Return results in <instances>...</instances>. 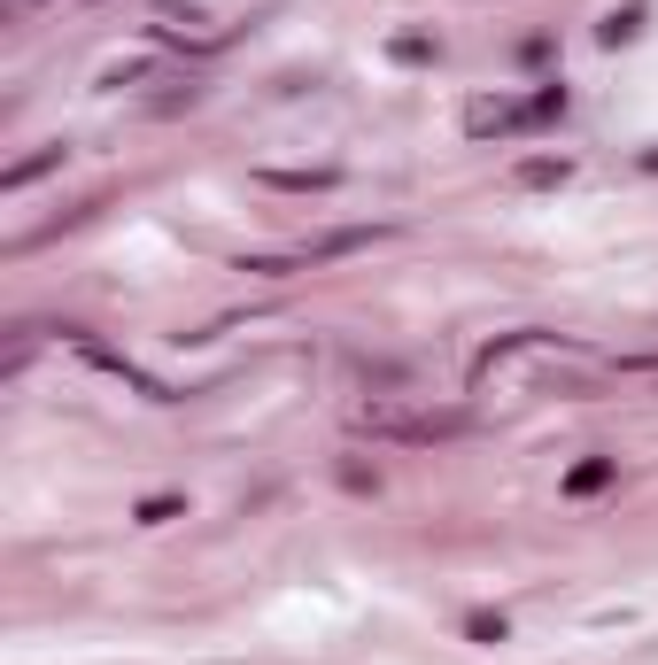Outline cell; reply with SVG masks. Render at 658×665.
Returning <instances> with one entry per match:
<instances>
[{
	"instance_id": "6da1fadb",
	"label": "cell",
	"mask_w": 658,
	"mask_h": 665,
	"mask_svg": "<svg viewBox=\"0 0 658 665\" xmlns=\"http://www.w3.org/2000/svg\"><path fill=\"white\" fill-rule=\"evenodd\" d=\"M372 441H449V434H465V410H364L357 418Z\"/></svg>"
},
{
	"instance_id": "7a4b0ae2",
	"label": "cell",
	"mask_w": 658,
	"mask_h": 665,
	"mask_svg": "<svg viewBox=\"0 0 658 665\" xmlns=\"http://www.w3.org/2000/svg\"><path fill=\"white\" fill-rule=\"evenodd\" d=\"M604 480H612V457H589V464H581V472L566 480V488H573V495H589V488H604Z\"/></svg>"
},
{
	"instance_id": "3957f363",
	"label": "cell",
	"mask_w": 658,
	"mask_h": 665,
	"mask_svg": "<svg viewBox=\"0 0 658 665\" xmlns=\"http://www.w3.org/2000/svg\"><path fill=\"white\" fill-rule=\"evenodd\" d=\"M55 163H62V147H47V155H31V163H16V171H8V186H31V178H39V171H55Z\"/></svg>"
},
{
	"instance_id": "277c9868",
	"label": "cell",
	"mask_w": 658,
	"mask_h": 665,
	"mask_svg": "<svg viewBox=\"0 0 658 665\" xmlns=\"http://www.w3.org/2000/svg\"><path fill=\"white\" fill-rule=\"evenodd\" d=\"M620 372H643V379H658V356H620Z\"/></svg>"
}]
</instances>
